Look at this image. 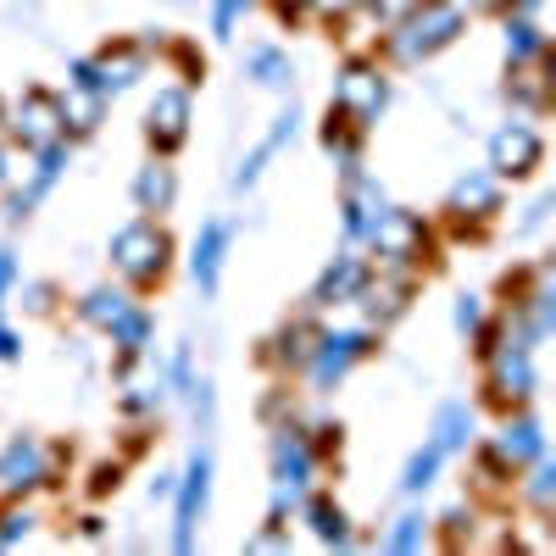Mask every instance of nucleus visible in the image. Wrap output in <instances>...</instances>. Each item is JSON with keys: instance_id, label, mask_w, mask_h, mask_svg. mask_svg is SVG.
<instances>
[{"instance_id": "obj_8", "label": "nucleus", "mask_w": 556, "mask_h": 556, "mask_svg": "<svg viewBox=\"0 0 556 556\" xmlns=\"http://www.w3.org/2000/svg\"><path fill=\"white\" fill-rule=\"evenodd\" d=\"M206 479H212V462H206V456H195L190 479H184V501H178V534H173V545H178V551H190L195 518H201V506H206Z\"/></svg>"}, {"instance_id": "obj_25", "label": "nucleus", "mask_w": 556, "mask_h": 556, "mask_svg": "<svg viewBox=\"0 0 556 556\" xmlns=\"http://www.w3.org/2000/svg\"><path fill=\"white\" fill-rule=\"evenodd\" d=\"M440 456H445L440 445H429V451H417V456H412V468H406V490H424V484L434 479V468H440Z\"/></svg>"}, {"instance_id": "obj_4", "label": "nucleus", "mask_w": 556, "mask_h": 556, "mask_svg": "<svg viewBox=\"0 0 556 556\" xmlns=\"http://www.w3.org/2000/svg\"><path fill=\"white\" fill-rule=\"evenodd\" d=\"M379 106H384V78H379V67L356 62V67H345V73L334 78V112H340V117L367 123V117H379Z\"/></svg>"}, {"instance_id": "obj_7", "label": "nucleus", "mask_w": 556, "mask_h": 556, "mask_svg": "<svg viewBox=\"0 0 556 556\" xmlns=\"http://www.w3.org/2000/svg\"><path fill=\"white\" fill-rule=\"evenodd\" d=\"M184 128H190V96H184V89H162L156 106H151V139L162 151H173L184 139Z\"/></svg>"}, {"instance_id": "obj_22", "label": "nucleus", "mask_w": 556, "mask_h": 556, "mask_svg": "<svg viewBox=\"0 0 556 556\" xmlns=\"http://www.w3.org/2000/svg\"><path fill=\"white\" fill-rule=\"evenodd\" d=\"M123 312H128V306H123V295H112V290H96V295L84 301V317H89V323H101V329H112Z\"/></svg>"}, {"instance_id": "obj_23", "label": "nucleus", "mask_w": 556, "mask_h": 556, "mask_svg": "<svg viewBox=\"0 0 556 556\" xmlns=\"http://www.w3.org/2000/svg\"><path fill=\"white\" fill-rule=\"evenodd\" d=\"M312 529H317V540L345 545V518H340V506H329V501H317V506H312Z\"/></svg>"}, {"instance_id": "obj_21", "label": "nucleus", "mask_w": 556, "mask_h": 556, "mask_svg": "<svg viewBox=\"0 0 556 556\" xmlns=\"http://www.w3.org/2000/svg\"><path fill=\"white\" fill-rule=\"evenodd\" d=\"M362 301L374 306V317H395L406 306V278H395V285H362Z\"/></svg>"}, {"instance_id": "obj_28", "label": "nucleus", "mask_w": 556, "mask_h": 556, "mask_svg": "<svg viewBox=\"0 0 556 556\" xmlns=\"http://www.w3.org/2000/svg\"><path fill=\"white\" fill-rule=\"evenodd\" d=\"M518 101H529V106H545V78H540V67H529V73H518Z\"/></svg>"}, {"instance_id": "obj_40", "label": "nucleus", "mask_w": 556, "mask_h": 556, "mask_svg": "<svg viewBox=\"0 0 556 556\" xmlns=\"http://www.w3.org/2000/svg\"><path fill=\"white\" fill-rule=\"evenodd\" d=\"M7 178H12V156H7V151H0V184H7Z\"/></svg>"}, {"instance_id": "obj_6", "label": "nucleus", "mask_w": 556, "mask_h": 556, "mask_svg": "<svg viewBox=\"0 0 556 556\" xmlns=\"http://www.w3.org/2000/svg\"><path fill=\"white\" fill-rule=\"evenodd\" d=\"M17 134L28 139V146H56V134H62V112L51 96H39V89H28V96L17 101Z\"/></svg>"}, {"instance_id": "obj_16", "label": "nucleus", "mask_w": 556, "mask_h": 556, "mask_svg": "<svg viewBox=\"0 0 556 556\" xmlns=\"http://www.w3.org/2000/svg\"><path fill=\"white\" fill-rule=\"evenodd\" d=\"M362 285H367V267H362V262H340V267L317 285V301H323V306H329V301H356Z\"/></svg>"}, {"instance_id": "obj_2", "label": "nucleus", "mask_w": 556, "mask_h": 556, "mask_svg": "<svg viewBox=\"0 0 556 556\" xmlns=\"http://www.w3.org/2000/svg\"><path fill=\"white\" fill-rule=\"evenodd\" d=\"M112 256H117V267L134 278V285H151V278L167 267V235L156 223H128L123 235L112 240Z\"/></svg>"}, {"instance_id": "obj_37", "label": "nucleus", "mask_w": 556, "mask_h": 556, "mask_svg": "<svg viewBox=\"0 0 556 556\" xmlns=\"http://www.w3.org/2000/svg\"><path fill=\"white\" fill-rule=\"evenodd\" d=\"M12 273H17V267H12V256L0 251V295H7V285H12Z\"/></svg>"}, {"instance_id": "obj_5", "label": "nucleus", "mask_w": 556, "mask_h": 556, "mask_svg": "<svg viewBox=\"0 0 556 556\" xmlns=\"http://www.w3.org/2000/svg\"><path fill=\"white\" fill-rule=\"evenodd\" d=\"M490 156H495V173H513V178H523V173L540 162V134H534V128H523V123L501 128V134L490 139Z\"/></svg>"}, {"instance_id": "obj_27", "label": "nucleus", "mask_w": 556, "mask_h": 556, "mask_svg": "<svg viewBox=\"0 0 556 556\" xmlns=\"http://www.w3.org/2000/svg\"><path fill=\"white\" fill-rule=\"evenodd\" d=\"M306 340H312V329H290L285 340H278V356H285L290 367H301V362H306V351H312Z\"/></svg>"}, {"instance_id": "obj_19", "label": "nucleus", "mask_w": 556, "mask_h": 556, "mask_svg": "<svg viewBox=\"0 0 556 556\" xmlns=\"http://www.w3.org/2000/svg\"><path fill=\"white\" fill-rule=\"evenodd\" d=\"M245 67L256 73V84H273V89H278V84H290V62L278 56L273 45H256V51L245 56Z\"/></svg>"}, {"instance_id": "obj_39", "label": "nucleus", "mask_w": 556, "mask_h": 556, "mask_svg": "<svg viewBox=\"0 0 556 556\" xmlns=\"http://www.w3.org/2000/svg\"><path fill=\"white\" fill-rule=\"evenodd\" d=\"M0 356H17V340H12L7 329H0Z\"/></svg>"}, {"instance_id": "obj_36", "label": "nucleus", "mask_w": 556, "mask_h": 556, "mask_svg": "<svg viewBox=\"0 0 556 556\" xmlns=\"http://www.w3.org/2000/svg\"><path fill=\"white\" fill-rule=\"evenodd\" d=\"M545 212H551V201H534V206H529V217H523V228H540V223H545Z\"/></svg>"}, {"instance_id": "obj_33", "label": "nucleus", "mask_w": 556, "mask_h": 556, "mask_svg": "<svg viewBox=\"0 0 556 556\" xmlns=\"http://www.w3.org/2000/svg\"><path fill=\"white\" fill-rule=\"evenodd\" d=\"M17 534H28V513H12V518H0V545H12Z\"/></svg>"}, {"instance_id": "obj_20", "label": "nucleus", "mask_w": 556, "mask_h": 556, "mask_svg": "<svg viewBox=\"0 0 556 556\" xmlns=\"http://www.w3.org/2000/svg\"><path fill=\"white\" fill-rule=\"evenodd\" d=\"M468 429H473V412H468V406H445L440 424H434V445H440V451H456Z\"/></svg>"}, {"instance_id": "obj_3", "label": "nucleus", "mask_w": 556, "mask_h": 556, "mask_svg": "<svg viewBox=\"0 0 556 556\" xmlns=\"http://www.w3.org/2000/svg\"><path fill=\"white\" fill-rule=\"evenodd\" d=\"M367 240H374V251L384 256V262H412V256H424V245H429V235H424V223H417L412 212H379L374 217V228H367Z\"/></svg>"}, {"instance_id": "obj_18", "label": "nucleus", "mask_w": 556, "mask_h": 556, "mask_svg": "<svg viewBox=\"0 0 556 556\" xmlns=\"http://www.w3.org/2000/svg\"><path fill=\"white\" fill-rule=\"evenodd\" d=\"M134 195H139V206H146V212H162L173 201V173L167 167H146V173H139V184H134Z\"/></svg>"}, {"instance_id": "obj_13", "label": "nucleus", "mask_w": 556, "mask_h": 556, "mask_svg": "<svg viewBox=\"0 0 556 556\" xmlns=\"http://www.w3.org/2000/svg\"><path fill=\"white\" fill-rule=\"evenodd\" d=\"M56 112H62V128H78V134H89L101 123V89H89V84H73L67 96L56 101Z\"/></svg>"}, {"instance_id": "obj_1", "label": "nucleus", "mask_w": 556, "mask_h": 556, "mask_svg": "<svg viewBox=\"0 0 556 556\" xmlns=\"http://www.w3.org/2000/svg\"><path fill=\"white\" fill-rule=\"evenodd\" d=\"M462 34V7H451V0H429L424 12H406V28H401V39L390 45V51L401 56V62H417V56H429V51H440V45H451Z\"/></svg>"}, {"instance_id": "obj_29", "label": "nucleus", "mask_w": 556, "mask_h": 556, "mask_svg": "<svg viewBox=\"0 0 556 556\" xmlns=\"http://www.w3.org/2000/svg\"><path fill=\"white\" fill-rule=\"evenodd\" d=\"M417 540H424V518H401V529L390 534L395 551H417Z\"/></svg>"}, {"instance_id": "obj_26", "label": "nucleus", "mask_w": 556, "mask_h": 556, "mask_svg": "<svg viewBox=\"0 0 556 556\" xmlns=\"http://www.w3.org/2000/svg\"><path fill=\"white\" fill-rule=\"evenodd\" d=\"M506 51H513V62L540 56V34H534V23H513V34H506Z\"/></svg>"}, {"instance_id": "obj_12", "label": "nucleus", "mask_w": 556, "mask_h": 556, "mask_svg": "<svg viewBox=\"0 0 556 556\" xmlns=\"http://www.w3.org/2000/svg\"><path fill=\"white\" fill-rule=\"evenodd\" d=\"M45 462H51V456H45L34 440H17L7 456H0V484H7V490H23V484H39V473H45Z\"/></svg>"}, {"instance_id": "obj_11", "label": "nucleus", "mask_w": 556, "mask_h": 556, "mask_svg": "<svg viewBox=\"0 0 556 556\" xmlns=\"http://www.w3.org/2000/svg\"><path fill=\"white\" fill-rule=\"evenodd\" d=\"M534 390V367H529V351L523 345H506L501 362H495V395L501 401H523Z\"/></svg>"}, {"instance_id": "obj_10", "label": "nucleus", "mask_w": 556, "mask_h": 556, "mask_svg": "<svg viewBox=\"0 0 556 556\" xmlns=\"http://www.w3.org/2000/svg\"><path fill=\"white\" fill-rule=\"evenodd\" d=\"M362 351H367V334H362V329H351V334H329V340H323V351H317V367H312L317 384H334L345 367H351V356H362Z\"/></svg>"}, {"instance_id": "obj_24", "label": "nucleus", "mask_w": 556, "mask_h": 556, "mask_svg": "<svg viewBox=\"0 0 556 556\" xmlns=\"http://www.w3.org/2000/svg\"><path fill=\"white\" fill-rule=\"evenodd\" d=\"M112 334L123 340V351H139V340L151 334V317H146V312H123V317L112 323Z\"/></svg>"}, {"instance_id": "obj_38", "label": "nucleus", "mask_w": 556, "mask_h": 556, "mask_svg": "<svg viewBox=\"0 0 556 556\" xmlns=\"http://www.w3.org/2000/svg\"><path fill=\"white\" fill-rule=\"evenodd\" d=\"M462 7H468V12H501L506 0H462Z\"/></svg>"}, {"instance_id": "obj_31", "label": "nucleus", "mask_w": 556, "mask_h": 556, "mask_svg": "<svg viewBox=\"0 0 556 556\" xmlns=\"http://www.w3.org/2000/svg\"><path fill=\"white\" fill-rule=\"evenodd\" d=\"M417 7V0H367V12L374 17H384V23H395V17H406Z\"/></svg>"}, {"instance_id": "obj_32", "label": "nucleus", "mask_w": 556, "mask_h": 556, "mask_svg": "<svg viewBox=\"0 0 556 556\" xmlns=\"http://www.w3.org/2000/svg\"><path fill=\"white\" fill-rule=\"evenodd\" d=\"M479 317H484L479 295H462V306H456V323H462V329H479Z\"/></svg>"}, {"instance_id": "obj_30", "label": "nucleus", "mask_w": 556, "mask_h": 556, "mask_svg": "<svg viewBox=\"0 0 556 556\" xmlns=\"http://www.w3.org/2000/svg\"><path fill=\"white\" fill-rule=\"evenodd\" d=\"M251 7V0H217V12H212V28L217 34H228V28H235V17Z\"/></svg>"}, {"instance_id": "obj_15", "label": "nucleus", "mask_w": 556, "mask_h": 556, "mask_svg": "<svg viewBox=\"0 0 556 556\" xmlns=\"http://www.w3.org/2000/svg\"><path fill=\"white\" fill-rule=\"evenodd\" d=\"M534 456H540V429L523 417V424H513V429H506V434L495 440V456H490V462H506V468H523V462H534Z\"/></svg>"}, {"instance_id": "obj_35", "label": "nucleus", "mask_w": 556, "mask_h": 556, "mask_svg": "<svg viewBox=\"0 0 556 556\" xmlns=\"http://www.w3.org/2000/svg\"><path fill=\"white\" fill-rule=\"evenodd\" d=\"M312 7H317V12H323V17H340V12H345V7H351V0H312Z\"/></svg>"}, {"instance_id": "obj_34", "label": "nucleus", "mask_w": 556, "mask_h": 556, "mask_svg": "<svg viewBox=\"0 0 556 556\" xmlns=\"http://www.w3.org/2000/svg\"><path fill=\"white\" fill-rule=\"evenodd\" d=\"M551 479H556L551 468H540V473H534V501H540V506H551Z\"/></svg>"}, {"instance_id": "obj_14", "label": "nucleus", "mask_w": 556, "mask_h": 556, "mask_svg": "<svg viewBox=\"0 0 556 556\" xmlns=\"http://www.w3.org/2000/svg\"><path fill=\"white\" fill-rule=\"evenodd\" d=\"M139 67H146V51H134V45H117V51H106V56L96 62V84H101V96H106V89L134 84V78H139Z\"/></svg>"}, {"instance_id": "obj_9", "label": "nucleus", "mask_w": 556, "mask_h": 556, "mask_svg": "<svg viewBox=\"0 0 556 556\" xmlns=\"http://www.w3.org/2000/svg\"><path fill=\"white\" fill-rule=\"evenodd\" d=\"M451 206L462 212V217H490V212H501V190H495V173H468L451 190Z\"/></svg>"}, {"instance_id": "obj_17", "label": "nucleus", "mask_w": 556, "mask_h": 556, "mask_svg": "<svg viewBox=\"0 0 556 556\" xmlns=\"http://www.w3.org/2000/svg\"><path fill=\"white\" fill-rule=\"evenodd\" d=\"M223 240H228V228H223V223H206V228H201V240H195V278H201V290H212V285H217Z\"/></svg>"}]
</instances>
